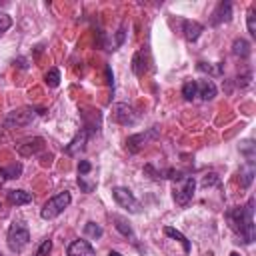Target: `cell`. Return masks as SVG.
I'll return each instance as SVG.
<instances>
[{
    "label": "cell",
    "mask_w": 256,
    "mask_h": 256,
    "mask_svg": "<svg viewBox=\"0 0 256 256\" xmlns=\"http://www.w3.org/2000/svg\"><path fill=\"white\" fill-rule=\"evenodd\" d=\"M148 70V58H146V52L144 50H138L134 56H132V72L136 76H144V72Z\"/></svg>",
    "instance_id": "obj_15"
},
{
    "label": "cell",
    "mask_w": 256,
    "mask_h": 256,
    "mask_svg": "<svg viewBox=\"0 0 256 256\" xmlns=\"http://www.w3.org/2000/svg\"><path fill=\"white\" fill-rule=\"evenodd\" d=\"M42 148H44V140H42V138H32V140H28V142L20 144L16 150H18V154H20V156H32V154L40 152Z\"/></svg>",
    "instance_id": "obj_14"
},
{
    "label": "cell",
    "mask_w": 256,
    "mask_h": 256,
    "mask_svg": "<svg viewBox=\"0 0 256 256\" xmlns=\"http://www.w3.org/2000/svg\"><path fill=\"white\" fill-rule=\"evenodd\" d=\"M112 196H114V200H116V204H118L120 208L132 212V214H138V212L142 210V208H140V202H138V200L134 198V194H132L128 188H124V186L112 188Z\"/></svg>",
    "instance_id": "obj_6"
},
{
    "label": "cell",
    "mask_w": 256,
    "mask_h": 256,
    "mask_svg": "<svg viewBox=\"0 0 256 256\" xmlns=\"http://www.w3.org/2000/svg\"><path fill=\"white\" fill-rule=\"evenodd\" d=\"M230 18H232V4H230L228 0H222V2H218V6L214 8L212 18H210V24H212V26L226 24V22H230Z\"/></svg>",
    "instance_id": "obj_9"
},
{
    "label": "cell",
    "mask_w": 256,
    "mask_h": 256,
    "mask_svg": "<svg viewBox=\"0 0 256 256\" xmlns=\"http://www.w3.org/2000/svg\"><path fill=\"white\" fill-rule=\"evenodd\" d=\"M246 24H248L250 36H256V6H250L248 16H246Z\"/></svg>",
    "instance_id": "obj_25"
},
{
    "label": "cell",
    "mask_w": 256,
    "mask_h": 256,
    "mask_svg": "<svg viewBox=\"0 0 256 256\" xmlns=\"http://www.w3.org/2000/svg\"><path fill=\"white\" fill-rule=\"evenodd\" d=\"M230 256H240V254H238V252H232V254H230Z\"/></svg>",
    "instance_id": "obj_38"
},
{
    "label": "cell",
    "mask_w": 256,
    "mask_h": 256,
    "mask_svg": "<svg viewBox=\"0 0 256 256\" xmlns=\"http://www.w3.org/2000/svg\"><path fill=\"white\" fill-rule=\"evenodd\" d=\"M182 96H184V100H192V98L196 96V82H194V80L184 82V86H182Z\"/></svg>",
    "instance_id": "obj_27"
},
{
    "label": "cell",
    "mask_w": 256,
    "mask_h": 256,
    "mask_svg": "<svg viewBox=\"0 0 256 256\" xmlns=\"http://www.w3.org/2000/svg\"><path fill=\"white\" fill-rule=\"evenodd\" d=\"M156 138H158V128L152 126V128H148V130H144V132H138V134L128 136V140H126V150L132 152V154H136V152L142 150L148 142H152V140H156Z\"/></svg>",
    "instance_id": "obj_7"
},
{
    "label": "cell",
    "mask_w": 256,
    "mask_h": 256,
    "mask_svg": "<svg viewBox=\"0 0 256 256\" xmlns=\"http://www.w3.org/2000/svg\"><path fill=\"white\" fill-rule=\"evenodd\" d=\"M220 184V176L216 172H208L202 178V188H210V186H218Z\"/></svg>",
    "instance_id": "obj_29"
},
{
    "label": "cell",
    "mask_w": 256,
    "mask_h": 256,
    "mask_svg": "<svg viewBox=\"0 0 256 256\" xmlns=\"http://www.w3.org/2000/svg\"><path fill=\"white\" fill-rule=\"evenodd\" d=\"M92 170V164L88 160H80L78 162V174H88Z\"/></svg>",
    "instance_id": "obj_33"
},
{
    "label": "cell",
    "mask_w": 256,
    "mask_h": 256,
    "mask_svg": "<svg viewBox=\"0 0 256 256\" xmlns=\"http://www.w3.org/2000/svg\"><path fill=\"white\" fill-rule=\"evenodd\" d=\"M250 82H252V74H250V72H246V74L238 76V86H240V88H246V86H250Z\"/></svg>",
    "instance_id": "obj_32"
},
{
    "label": "cell",
    "mask_w": 256,
    "mask_h": 256,
    "mask_svg": "<svg viewBox=\"0 0 256 256\" xmlns=\"http://www.w3.org/2000/svg\"><path fill=\"white\" fill-rule=\"evenodd\" d=\"M2 170H4L6 180H8V178H18V176L22 174V164L14 162V164H10V166H6V168H2Z\"/></svg>",
    "instance_id": "obj_28"
},
{
    "label": "cell",
    "mask_w": 256,
    "mask_h": 256,
    "mask_svg": "<svg viewBox=\"0 0 256 256\" xmlns=\"http://www.w3.org/2000/svg\"><path fill=\"white\" fill-rule=\"evenodd\" d=\"M44 80H46V84H48L50 88H56V86L60 84V70H58V68H50V70L46 72Z\"/></svg>",
    "instance_id": "obj_22"
},
{
    "label": "cell",
    "mask_w": 256,
    "mask_h": 256,
    "mask_svg": "<svg viewBox=\"0 0 256 256\" xmlns=\"http://www.w3.org/2000/svg\"><path fill=\"white\" fill-rule=\"evenodd\" d=\"M12 26V18L6 12H0V32H6Z\"/></svg>",
    "instance_id": "obj_31"
},
{
    "label": "cell",
    "mask_w": 256,
    "mask_h": 256,
    "mask_svg": "<svg viewBox=\"0 0 256 256\" xmlns=\"http://www.w3.org/2000/svg\"><path fill=\"white\" fill-rule=\"evenodd\" d=\"M202 30H204V26L200 22H196V20H184L182 22V32H184V38L188 42H196L200 38Z\"/></svg>",
    "instance_id": "obj_12"
},
{
    "label": "cell",
    "mask_w": 256,
    "mask_h": 256,
    "mask_svg": "<svg viewBox=\"0 0 256 256\" xmlns=\"http://www.w3.org/2000/svg\"><path fill=\"white\" fill-rule=\"evenodd\" d=\"M6 198H8L10 204L22 206V204L32 202V192H26V190H8L6 192Z\"/></svg>",
    "instance_id": "obj_16"
},
{
    "label": "cell",
    "mask_w": 256,
    "mask_h": 256,
    "mask_svg": "<svg viewBox=\"0 0 256 256\" xmlns=\"http://www.w3.org/2000/svg\"><path fill=\"white\" fill-rule=\"evenodd\" d=\"M254 174H256V168H254V162H248L246 160V164L240 168V172H238V176H240V186L242 188H248L250 184H252V180H254Z\"/></svg>",
    "instance_id": "obj_17"
},
{
    "label": "cell",
    "mask_w": 256,
    "mask_h": 256,
    "mask_svg": "<svg viewBox=\"0 0 256 256\" xmlns=\"http://www.w3.org/2000/svg\"><path fill=\"white\" fill-rule=\"evenodd\" d=\"M228 220L232 230L238 234V238L244 244H252L254 242V198H250L244 206H236L228 212Z\"/></svg>",
    "instance_id": "obj_1"
},
{
    "label": "cell",
    "mask_w": 256,
    "mask_h": 256,
    "mask_svg": "<svg viewBox=\"0 0 256 256\" xmlns=\"http://www.w3.org/2000/svg\"><path fill=\"white\" fill-rule=\"evenodd\" d=\"M240 152L246 156L248 162H254V142H252V140H244V142L240 144Z\"/></svg>",
    "instance_id": "obj_26"
},
{
    "label": "cell",
    "mask_w": 256,
    "mask_h": 256,
    "mask_svg": "<svg viewBox=\"0 0 256 256\" xmlns=\"http://www.w3.org/2000/svg\"><path fill=\"white\" fill-rule=\"evenodd\" d=\"M112 120L114 122H118V124H122V126H132L136 120H138V116H136V112H134V108L132 106H128V104H116L114 106V110H112Z\"/></svg>",
    "instance_id": "obj_8"
},
{
    "label": "cell",
    "mask_w": 256,
    "mask_h": 256,
    "mask_svg": "<svg viewBox=\"0 0 256 256\" xmlns=\"http://www.w3.org/2000/svg\"><path fill=\"white\" fill-rule=\"evenodd\" d=\"M6 242H8V248L12 252H22L28 242H30V230L24 222L20 220H14L8 228V234H6Z\"/></svg>",
    "instance_id": "obj_2"
},
{
    "label": "cell",
    "mask_w": 256,
    "mask_h": 256,
    "mask_svg": "<svg viewBox=\"0 0 256 256\" xmlns=\"http://www.w3.org/2000/svg\"><path fill=\"white\" fill-rule=\"evenodd\" d=\"M4 180H6V176H4V170H2V168H0V186H2V184H4Z\"/></svg>",
    "instance_id": "obj_36"
},
{
    "label": "cell",
    "mask_w": 256,
    "mask_h": 256,
    "mask_svg": "<svg viewBox=\"0 0 256 256\" xmlns=\"http://www.w3.org/2000/svg\"><path fill=\"white\" fill-rule=\"evenodd\" d=\"M34 118H36L34 108H18V110H12L6 114L4 126L6 128H22V126H28Z\"/></svg>",
    "instance_id": "obj_5"
},
{
    "label": "cell",
    "mask_w": 256,
    "mask_h": 256,
    "mask_svg": "<svg viewBox=\"0 0 256 256\" xmlns=\"http://www.w3.org/2000/svg\"><path fill=\"white\" fill-rule=\"evenodd\" d=\"M232 54L238 58H248L250 56V42L244 38H236L232 42Z\"/></svg>",
    "instance_id": "obj_18"
},
{
    "label": "cell",
    "mask_w": 256,
    "mask_h": 256,
    "mask_svg": "<svg viewBox=\"0 0 256 256\" xmlns=\"http://www.w3.org/2000/svg\"><path fill=\"white\" fill-rule=\"evenodd\" d=\"M164 234H166V236H170L172 240L180 242V244H182V248H184V254H188V252H190V242H188V238H186L180 230H176V228H172V226H166V228H164Z\"/></svg>",
    "instance_id": "obj_19"
},
{
    "label": "cell",
    "mask_w": 256,
    "mask_h": 256,
    "mask_svg": "<svg viewBox=\"0 0 256 256\" xmlns=\"http://www.w3.org/2000/svg\"><path fill=\"white\" fill-rule=\"evenodd\" d=\"M108 256H122V254H120V252H116V250H110V252H108Z\"/></svg>",
    "instance_id": "obj_37"
},
{
    "label": "cell",
    "mask_w": 256,
    "mask_h": 256,
    "mask_svg": "<svg viewBox=\"0 0 256 256\" xmlns=\"http://www.w3.org/2000/svg\"><path fill=\"white\" fill-rule=\"evenodd\" d=\"M200 72H208L212 76H222L224 74V66L222 64H206V62H198L196 66Z\"/></svg>",
    "instance_id": "obj_21"
},
{
    "label": "cell",
    "mask_w": 256,
    "mask_h": 256,
    "mask_svg": "<svg viewBox=\"0 0 256 256\" xmlns=\"http://www.w3.org/2000/svg\"><path fill=\"white\" fill-rule=\"evenodd\" d=\"M106 76H108V84L114 86V76H112V72H110V66H106Z\"/></svg>",
    "instance_id": "obj_35"
},
{
    "label": "cell",
    "mask_w": 256,
    "mask_h": 256,
    "mask_svg": "<svg viewBox=\"0 0 256 256\" xmlns=\"http://www.w3.org/2000/svg\"><path fill=\"white\" fill-rule=\"evenodd\" d=\"M112 222H114L116 230H118L122 236H126V238H130V240H134V232H132L130 224H128L124 218H120V216H112Z\"/></svg>",
    "instance_id": "obj_20"
},
{
    "label": "cell",
    "mask_w": 256,
    "mask_h": 256,
    "mask_svg": "<svg viewBox=\"0 0 256 256\" xmlns=\"http://www.w3.org/2000/svg\"><path fill=\"white\" fill-rule=\"evenodd\" d=\"M124 42V26L118 30V34H116V46H120Z\"/></svg>",
    "instance_id": "obj_34"
},
{
    "label": "cell",
    "mask_w": 256,
    "mask_h": 256,
    "mask_svg": "<svg viewBox=\"0 0 256 256\" xmlns=\"http://www.w3.org/2000/svg\"><path fill=\"white\" fill-rule=\"evenodd\" d=\"M66 256H96V252H94V248H92V244H90L88 240L78 238V240H74V242L68 246Z\"/></svg>",
    "instance_id": "obj_10"
},
{
    "label": "cell",
    "mask_w": 256,
    "mask_h": 256,
    "mask_svg": "<svg viewBox=\"0 0 256 256\" xmlns=\"http://www.w3.org/2000/svg\"><path fill=\"white\" fill-rule=\"evenodd\" d=\"M78 186L82 192H92L96 188V180L88 182V174H78Z\"/></svg>",
    "instance_id": "obj_23"
},
{
    "label": "cell",
    "mask_w": 256,
    "mask_h": 256,
    "mask_svg": "<svg viewBox=\"0 0 256 256\" xmlns=\"http://www.w3.org/2000/svg\"><path fill=\"white\" fill-rule=\"evenodd\" d=\"M70 202H72L70 192H68V190H62V192H58L56 196H52V198L42 206L40 216H42L44 220H54L56 216H60V214L70 206Z\"/></svg>",
    "instance_id": "obj_3"
},
{
    "label": "cell",
    "mask_w": 256,
    "mask_h": 256,
    "mask_svg": "<svg viewBox=\"0 0 256 256\" xmlns=\"http://www.w3.org/2000/svg\"><path fill=\"white\" fill-rule=\"evenodd\" d=\"M0 256H2V254H0Z\"/></svg>",
    "instance_id": "obj_39"
},
{
    "label": "cell",
    "mask_w": 256,
    "mask_h": 256,
    "mask_svg": "<svg viewBox=\"0 0 256 256\" xmlns=\"http://www.w3.org/2000/svg\"><path fill=\"white\" fill-rule=\"evenodd\" d=\"M216 84L212 80H198L196 82V96H200L202 100H212L216 96Z\"/></svg>",
    "instance_id": "obj_13"
},
{
    "label": "cell",
    "mask_w": 256,
    "mask_h": 256,
    "mask_svg": "<svg viewBox=\"0 0 256 256\" xmlns=\"http://www.w3.org/2000/svg\"><path fill=\"white\" fill-rule=\"evenodd\" d=\"M84 232H86V236H90V238H100L102 236V226L100 224H96V222H86V226H84Z\"/></svg>",
    "instance_id": "obj_24"
},
{
    "label": "cell",
    "mask_w": 256,
    "mask_h": 256,
    "mask_svg": "<svg viewBox=\"0 0 256 256\" xmlns=\"http://www.w3.org/2000/svg\"><path fill=\"white\" fill-rule=\"evenodd\" d=\"M194 190H196V180L194 176H184L180 180H176V186H174V202L178 206H188V202L192 200L194 196Z\"/></svg>",
    "instance_id": "obj_4"
},
{
    "label": "cell",
    "mask_w": 256,
    "mask_h": 256,
    "mask_svg": "<svg viewBox=\"0 0 256 256\" xmlns=\"http://www.w3.org/2000/svg\"><path fill=\"white\" fill-rule=\"evenodd\" d=\"M86 140H88V130H80V132H76V136L66 144L64 152H66L68 156H76L80 150H84Z\"/></svg>",
    "instance_id": "obj_11"
},
{
    "label": "cell",
    "mask_w": 256,
    "mask_h": 256,
    "mask_svg": "<svg viewBox=\"0 0 256 256\" xmlns=\"http://www.w3.org/2000/svg\"><path fill=\"white\" fill-rule=\"evenodd\" d=\"M50 250H52V240L48 238V240H44V242L40 244V248L36 250V254H34V256H48V254H50Z\"/></svg>",
    "instance_id": "obj_30"
}]
</instances>
